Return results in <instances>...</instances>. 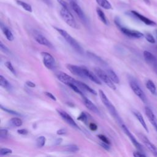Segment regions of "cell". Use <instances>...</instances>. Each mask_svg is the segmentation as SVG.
Masks as SVG:
<instances>
[{
  "instance_id": "1",
  "label": "cell",
  "mask_w": 157,
  "mask_h": 157,
  "mask_svg": "<svg viewBox=\"0 0 157 157\" xmlns=\"http://www.w3.org/2000/svg\"><path fill=\"white\" fill-rule=\"evenodd\" d=\"M99 95L101 98V101L104 104V105L105 106V107L107 109V110L109 111L110 114L113 117V118L115 119V120L121 125L123 124V121L119 116L117 110L115 109L114 105L112 104V102L110 101V100L108 99L107 96L105 94L103 91L99 90Z\"/></svg>"
},
{
  "instance_id": "2",
  "label": "cell",
  "mask_w": 157,
  "mask_h": 157,
  "mask_svg": "<svg viewBox=\"0 0 157 157\" xmlns=\"http://www.w3.org/2000/svg\"><path fill=\"white\" fill-rule=\"evenodd\" d=\"M55 29L60 34V35L65 39V40L78 53L82 54L83 52V48H82V47L80 45V44H78V42L74 38L72 37L66 31L57 28V27H55Z\"/></svg>"
},
{
  "instance_id": "3",
  "label": "cell",
  "mask_w": 157,
  "mask_h": 157,
  "mask_svg": "<svg viewBox=\"0 0 157 157\" xmlns=\"http://www.w3.org/2000/svg\"><path fill=\"white\" fill-rule=\"evenodd\" d=\"M59 14L67 25L72 28L78 29V25L68 7H61L59 10Z\"/></svg>"
},
{
  "instance_id": "4",
  "label": "cell",
  "mask_w": 157,
  "mask_h": 157,
  "mask_svg": "<svg viewBox=\"0 0 157 157\" xmlns=\"http://www.w3.org/2000/svg\"><path fill=\"white\" fill-rule=\"evenodd\" d=\"M115 23L116 24V25L117 26V27H118V28L120 29V30L126 36L129 37H132V38H137V39H139L142 37L144 34L143 33H142L140 31H136V30H133V29H128L127 28H125L124 26H123L118 18H116L115 19Z\"/></svg>"
},
{
  "instance_id": "5",
  "label": "cell",
  "mask_w": 157,
  "mask_h": 157,
  "mask_svg": "<svg viewBox=\"0 0 157 157\" xmlns=\"http://www.w3.org/2000/svg\"><path fill=\"white\" fill-rule=\"evenodd\" d=\"M94 70L96 74L98 75V77L99 78V79L101 80H102L103 82H104L111 89L116 90L115 85L112 81V80L110 78V77L108 75L107 72H105V71H104L102 69H101L99 67H95L94 69Z\"/></svg>"
},
{
  "instance_id": "6",
  "label": "cell",
  "mask_w": 157,
  "mask_h": 157,
  "mask_svg": "<svg viewBox=\"0 0 157 157\" xmlns=\"http://www.w3.org/2000/svg\"><path fill=\"white\" fill-rule=\"evenodd\" d=\"M129 86L131 88L133 92L135 93V94L139 97V98L140 99V100L144 102H147V97L145 94L143 90L141 89V88L139 86L138 83L134 80H131L129 81Z\"/></svg>"
},
{
  "instance_id": "7",
  "label": "cell",
  "mask_w": 157,
  "mask_h": 157,
  "mask_svg": "<svg viewBox=\"0 0 157 157\" xmlns=\"http://www.w3.org/2000/svg\"><path fill=\"white\" fill-rule=\"evenodd\" d=\"M42 61L44 66L48 69H53L56 67V63L54 58L48 52H41Z\"/></svg>"
},
{
  "instance_id": "8",
  "label": "cell",
  "mask_w": 157,
  "mask_h": 157,
  "mask_svg": "<svg viewBox=\"0 0 157 157\" xmlns=\"http://www.w3.org/2000/svg\"><path fill=\"white\" fill-rule=\"evenodd\" d=\"M137 136L142 141V142L145 145L147 148L155 156L157 157V148L155 145H153L150 140L146 136L143 134L142 133L139 132L137 133Z\"/></svg>"
},
{
  "instance_id": "9",
  "label": "cell",
  "mask_w": 157,
  "mask_h": 157,
  "mask_svg": "<svg viewBox=\"0 0 157 157\" xmlns=\"http://www.w3.org/2000/svg\"><path fill=\"white\" fill-rule=\"evenodd\" d=\"M144 58L145 61L150 65L155 70V71L157 73V59L150 52L144 51L143 53Z\"/></svg>"
},
{
  "instance_id": "10",
  "label": "cell",
  "mask_w": 157,
  "mask_h": 157,
  "mask_svg": "<svg viewBox=\"0 0 157 157\" xmlns=\"http://www.w3.org/2000/svg\"><path fill=\"white\" fill-rule=\"evenodd\" d=\"M69 6L72 10L77 14V15L82 21H83V22H85L86 21V18L83 11L82 10L80 6L77 3L76 1H72L69 2Z\"/></svg>"
},
{
  "instance_id": "11",
  "label": "cell",
  "mask_w": 157,
  "mask_h": 157,
  "mask_svg": "<svg viewBox=\"0 0 157 157\" xmlns=\"http://www.w3.org/2000/svg\"><path fill=\"white\" fill-rule=\"evenodd\" d=\"M56 76L57 78L61 81L62 83H64L65 85H68L70 83H75L76 84V80H75L73 77L70 76L69 75L67 74L65 72L59 71L56 73Z\"/></svg>"
},
{
  "instance_id": "12",
  "label": "cell",
  "mask_w": 157,
  "mask_h": 157,
  "mask_svg": "<svg viewBox=\"0 0 157 157\" xmlns=\"http://www.w3.org/2000/svg\"><path fill=\"white\" fill-rule=\"evenodd\" d=\"M121 128L123 129V131H124V132L128 136V137L129 138V139L131 140V141L132 142V143L133 144V145L135 146V147L139 151H143V148L142 145L138 142V141L136 140V139L134 137V136L131 134V132L129 131V130L128 129V128H127V126L124 124L123 123L121 125Z\"/></svg>"
},
{
  "instance_id": "13",
  "label": "cell",
  "mask_w": 157,
  "mask_h": 157,
  "mask_svg": "<svg viewBox=\"0 0 157 157\" xmlns=\"http://www.w3.org/2000/svg\"><path fill=\"white\" fill-rule=\"evenodd\" d=\"M57 112L58 114L61 116V117L71 126L74 128H79L77 124L75 123V121L74 120V119L65 111L61 110V109H56Z\"/></svg>"
},
{
  "instance_id": "14",
  "label": "cell",
  "mask_w": 157,
  "mask_h": 157,
  "mask_svg": "<svg viewBox=\"0 0 157 157\" xmlns=\"http://www.w3.org/2000/svg\"><path fill=\"white\" fill-rule=\"evenodd\" d=\"M66 67L68 69V70L74 75L82 78H86L84 74L83 67H80L76 65L71 64H67L66 65Z\"/></svg>"
},
{
  "instance_id": "15",
  "label": "cell",
  "mask_w": 157,
  "mask_h": 157,
  "mask_svg": "<svg viewBox=\"0 0 157 157\" xmlns=\"http://www.w3.org/2000/svg\"><path fill=\"white\" fill-rule=\"evenodd\" d=\"M34 37L37 43H39V44L45 45L50 48H53V46L52 44V43L42 34H41L39 33H35L34 34Z\"/></svg>"
},
{
  "instance_id": "16",
  "label": "cell",
  "mask_w": 157,
  "mask_h": 157,
  "mask_svg": "<svg viewBox=\"0 0 157 157\" xmlns=\"http://www.w3.org/2000/svg\"><path fill=\"white\" fill-rule=\"evenodd\" d=\"M145 112L148 120L157 132V118L153 111L148 107H145Z\"/></svg>"
},
{
  "instance_id": "17",
  "label": "cell",
  "mask_w": 157,
  "mask_h": 157,
  "mask_svg": "<svg viewBox=\"0 0 157 157\" xmlns=\"http://www.w3.org/2000/svg\"><path fill=\"white\" fill-rule=\"evenodd\" d=\"M131 13L137 18H138L139 20H140L141 21H142L144 23H145V25H148V26H156L157 25L156 23L152 21L151 20L148 18L147 17L142 15V14L139 13V12H136V11H134V10H132L131 11Z\"/></svg>"
},
{
  "instance_id": "18",
  "label": "cell",
  "mask_w": 157,
  "mask_h": 157,
  "mask_svg": "<svg viewBox=\"0 0 157 157\" xmlns=\"http://www.w3.org/2000/svg\"><path fill=\"white\" fill-rule=\"evenodd\" d=\"M83 98V104L85 105V107L89 109L90 111L93 112V113L97 114V115H100V112L99 110V109H98V107L96 106L95 104H94L89 99H88L86 97H85V96H82Z\"/></svg>"
},
{
  "instance_id": "19",
  "label": "cell",
  "mask_w": 157,
  "mask_h": 157,
  "mask_svg": "<svg viewBox=\"0 0 157 157\" xmlns=\"http://www.w3.org/2000/svg\"><path fill=\"white\" fill-rule=\"evenodd\" d=\"M83 69L86 78H88L90 80H91L92 82H94L96 84L101 85V81L96 74H94V73H93L91 71H90V70H88L87 68L85 67H83Z\"/></svg>"
},
{
  "instance_id": "20",
  "label": "cell",
  "mask_w": 157,
  "mask_h": 157,
  "mask_svg": "<svg viewBox=\"0 0 157 157\" xmlns=\"http://www.w3.org/2000/svg\"><path fill=\"white\" fill-rule=\"evenodd\" d=\"M132 113L134 114V115L136 117V118L138 120V121H139V123L141 124V125L142 126V127L144 128V129L147 132H148V127H147V125L144 120V118L142 116V115L137 110H134L132 111Z\"/></svg>"
},
{
  "instance_id": "21",
  "label": "cell",
  "mask_w": 157,
  "mask_h": 157,
  "mask_svg": "<svg viewBox=\"0 0 157 157\" xmlns=\"http://www.w3.org/2000/svg\"><path fill=\"white\" fill-rule=\"evenodd\" d=\"M0 26H1V30L2 31L6 37L7 39L9 41H12L14 39V37H13V35L12 33L11 32V31L6 26H5L2 22H1Z\"/></svg>"
},
{
  "instance_id": "22",
  "label": "cell",
  "mask_w": 157,
  "mask_h": 157,
  "mask_svg": "<svg viewBox=\"0 0 157 157\" xmlns=\"http://www.w3.org/2000/svg\"><path fill=\"white\" fill-rule=\"evenodd\" d=\"M96 13H97V15H98L99 20L104 24H105V25H107L109 24V21H108V20H107L104 12L102 11V10L99 7H97L96 8Z\"/></svg>"
},
{
  "instance_id": "23",
  "label": "cell",
  "mask_w": 157,
  "mask_h": 157,
  "mask_svg": "<svg viewBox=\"0 0 157 157\" xmlns=\"http://www.w3.org/2000/svg\"><path fill=\"white\" fill-rule=\"evenodd\" d=\"M76 85H77L80 88H82L83 90H84L86 91H88L89 93H90L91 94H93L95 95L97 94L96 92L93 88H91V87H90L88 85H87L86 84H85L83 82H82L78 80H76Z\"/></svg>"
},
{
  "instance_id": "24",
  "label": "cell",
  "mask_w": 157,
  "mask_h": 157,
  "mask_svg": "<svg viewBox=\"0 0 157 157\" xmlns=\"http://www.w3.org/2000/svg\"><path fill=\"white\" fill-rule=\"evenodd\" d=\"M106 72L107 73V74L109 76L110 78L112 80V81L114 83L118 84L120 83V79H119L118 77L117 76L116 73L113 70H112L110 69H107L106 71Z\"/></svg>"
},
{
  "instance_id": "25",
  "label": "cell",
  "mask_w": 157,
  "mask_h": 157,
  "mask_svg": "<svg viewBox=\"0 0 157 157\" xmlns=\"http://www.w3.org/2000/svg\"><path fill=\"white\" fill-rule=\"evenodd\" d=\"M95 1L100 7H101L104 9L109 10L112 9V5L108 0H95Z\"/></svg>"
},
{
  "instance_id": "26",
  "label": "cell",
  "mask_w": 157,
  "mask_h": 157,
  "mask_svg": "<svg viewBox=\"0 0 157 157\" xmlns=\"http://www.w3.org/2000/svg\"><path fill=\"white\" fill-rule=\"evenodd\" d=\"M0 85L8 90H10L12 89V85H10V83L2 75H0Z\"/></svg>"
},
{
  "instance_id": "27",
  "label": "cell",
  "mask_w": 157,
  "mask_h": 157,
  "mask_svg": "<svg viewBox=\"0 0 157 157\" xmlns=\"http://www.w3.org/2000/svg\"><path fill=\"white\" fill-rule=\"evenodd\" d=\"M146 87L150 91V93L153 94H156V87L153 83V82L151 80H148L146 82Z\"/></svg>"
},
{
  "instance_id": "28",
  "label": "cell",
  "mask_w": 157,
  "mask_h": 157,
  "mask_svg": "<svg viewBox=\"0 0 157 157\" xmlns=\"http://www.w3.org/2000/svg\"><path fill=\"white\" fill-rule=\"evenodd\" d=\"M16 3L18 5H19L20 6H21L25 10H26V11H28L29 12H32V11H33L32 7L28 3H27L26 2H24V1H23L21 0H16Z\"/></svg>"
},
{
  "instance_id": "29",
  "label": "cell",
  "mask_w": 157,
  "mask_h": 157,
  "mask_svg": "<svg viewBox=\"0 0 157 157\" xmlns=\"http://www.w3.org/2000/svg\"><path fill=\"white\" fill-rule=\"evenodd\" d=\"M9 124L13 127H20L22 125L23 121L20 118L15 117V118H11L9 121Z\"/></svg>"
},
{
  "instance_id": "30",
  "label": "cell",
  "mask_w": 157,
  "mask_h": 157,
  "mask_svg": "<svg viewBox=\"0 0 157 157\" xmlns=\"http://www.w3.org/2000/svg\"><path fill=\"white\" fill-rule=\"evenodd\" d=\"M46 139L44 136H39L36 139V145L39 148L42 147L45 144Z\"/></svg>"
},
{
  "instance_id": "31",
  "label": "cell",
  "mask_w": 157,
  "mask_h": 157,
  "mask_svg": "<svg viewBox=\"0 0 157 157\" xmlns=\"http://www.w3.org/2000/svg\"><path fill=\"white\" fill-rule=\"evenodd\" d=\"M67 86H69V87H70L72 90H74L75 92H76L77 93L80 94L82 96H84V94H83V93H82V91L80 90V88H79L80 87H79L77 85H76L75 83H70V84H69Z\"/></svg>"
},
{
  "instance_id": "32",
  "label": "cell",
  "mask_w": 157,
  "mask_h": 157,
  "mask_svg": "<svg viewBox=\"0 0 157 157\" xmlns=\"http://www.w3.org/2000/svg\"><path fill=\"white\" fill-rule=\"evenodd\" d=\"M65 150L67 151H69V152H76L79 150V148L76 145L71 144V145H66L65 147Z\"/></svg>"
},
{
  "instance_id": "33",
  "label": "cell",
  "mask_w": 157,
  "mask_h": 157,
  "mask_svg": "<svg viewBox=\"0 0 157 157\" xmlns=\"http://www.w3.org/2000/svg\"><path fill=\"white\" fill-rule=\"evenodd\" d=\"M144 36H145V38L146 39V40L151 43V44H155V37H153V36L149 33H146L145 34H144Z\"/></svg>"
},
{
  "instance_id": "34",
  "label": "cell",
  "mask_w": 157,
  "mask_h": 157,
  "mask_svg": "<svg viewBox=\"0 0 157 157\" xmlns=\"http://www.w3.org/2000/svg\"><path fill=\"white\" fill-rule=\"evenodd\" d=\"M1 109L2 110H3L4 111H5V112L9 113H10V114H12V115H18V116L20 115V113H18L17 112L14 111V110H11V109H8V108H6V107H3L2 105H1Z\"/></svg>"
},
{
  "instance_id": "35",
  "label": "cell",
  "mask_w": 157,
  "mask_h": 157,
  "mask_svg": "<svg viewBox=\"0 0 157 157\" xmlns=\"http://www.w3.org/2000/svg\"><path fill=\"white\" fill-rule=\"evenodd\" d=\"M12 153V150L10 148H1L0 149V155L1 156H4V155H7L9 154H10Z\"/></svg>"
},
{
  "instance_id": "36",
  "label": "cell",
  "mask_w": 157,
  "mask_h": 157,
  "mask_svg": "<svg viewBox=\"0 0 157 157\" xmlns=\"http://www.w3.org/2000/svg\"><path fill=\"white\" fill-rule=\"evenodd\" d=\"M5 65H6V66L7 67V68L12 74H13L14 75L16 74V71H15V69H14L13 65L12 64L11 62H10V61H6V62L5 63Z\"/></svg>"
},
{
  "instance_id": "37",
  "label": "cell",
  "mask_w": 157,
  "mask_h": 157,
  "mask_svg": "<svg viewBox=\"0 0 157 157\" xmlns=\"http://www.w3.org/2000/svg\"><path fill=\"white\" fill-rule=\"evenodd\" d=\"M87 119H88L87 115H86V114L85 112H82V113L80 114V115L78 117V118H77V120H78L81 121H82V122H83V123H86Z\"/></svg>"
},
{
  "instance_id": "38",
  "label": "cell",
  "mask_w": 157,
  "mask_h": 157,
  "mask_svg": "<svg viewBox=\"0 0 157 157\" xmlns=\"http://www.w3.org/2000/svg\"><path fill=\"white\" fill-rule=\"evenodd\" d=\"M0 48H1V50L2 52H3L4 53H5L6 54L10 53V52L9 49L1 41L0 42Z\"/></svg>"
},
{
  "instance_id": "39",
  "label": "cell",
  "mask_w": 157,
  "mask_h": 157,
  "mask_svg": "<svg viewBox=\"0 0 157 157\" xmlns=\"http://www.w3.org/2000/svg\"><path fill=\"white\" fill-rule=\"evenodd\" d=\"M8 134V131L7 129H1L0 130V138L1 139H5Z\"/></svg>"
},
{
  "instance_id": "40",
  "label": "cell",
  "mask_w": 157,
  "mask_h": 157,
  "mask_svg": "<svg viewBox=\"0 0 157 157\" xmlns=\"http://www.w3.org/2000/svg\"><path fill=\"white\" fill-rule=\"evenodd\" d=\"M98 137L99 138V139H100L102 142H105V143L108 144H110V142L109 139L106 136H105L104 135H103V134H99V135L98 136Z\"/></svg>"
},
{
  "instance_id": "41",
  "label": "cell",
  "mask_w": 157,
  "mask_h": 157,
  "mask_svg": "<svg viewBox=\"0 0 157 157\" xmlns=\"http://www.w3.org/2000/svg\"><path fill=\"white\" fill-rule=\"evenodd\" d=\"M133 156L136 157H145L146 156V155L143 153V151H134L133 153Z\"/></svg>"
},
{
  "instance_id": "42",
  "label": "cell",
  "mask_w": 157,
  "mask_h": 157,
  "mask_svg": "<svg viewBox=\"0 0 157 157\" xmlns=\"http://www.w3.org/2000/svg\"><path fill=\"white\" fill-rule=\"evenodd\" d=\"M44 93H45V94L48 98H50L51 99H52V100H53V101H56V97H55L52 93H50V92H45Z\"/></svg>"
},
{
  "instance_id": "43",
  "label": "cell",
  "mask_w": 157,
  "mask_h": 157,
  "mask_svg": "<svg viewBox=\"0 0 157 157\" xmlns=\"http://www.w3.org/2000/svg\"><path fill=\"white\" fill-rule=\"evenodd\" d=\"M100 145L101 146L104 148V149H105L106 150H110V146H109V144H106L105 142H103L101 141V142H100Z\"/></svg>"
},
{
  "instance_id": "44",
  "label": "cell",
  "mask_w": 157,
  "mask_h": 157,
  "mask_svg": "<svg viewBox=\"0 0 157 157\" xmlns=\"http://www.w3.org/2000/svg\"><path fill=\"white\" fill-rule=\"evenodd\" d=\"M17 132L21 135H26L28 134V131L26 129H20L17 130Z\"/></svg>"
},
{
  "instance_id": "45",
  "label": "cell",
  "mask_w": 157,
  "mask_h": 157,
  "mask_svg": "<svg viewBox=\"0 0 157 157\" xmlns=\"http://www.w3.org/2000/svg\"><path fill=\"white\" fill-rule=\"evenodd\" d=\"M66 132H67V131L64 128H61L56 131V134L58 135H63V134H65Z\"/></svg>"
},
{
  "instance_id": "46",
  "label": "cell",
  "mask_w": 157,
  "mask_h": 157,
  "mask_svg": "<svg viewBox=\"0 0 157 157\" xmlns=\"http://www.w3.org/2000/svg\"><path fill=\"white\" fill-rule=\"evenodd\" d=\"M89 127H90V129L92 130V131H96L98 129L97 125L95 123H90V125H89Z\"/></svg>"
},
{
  "instance_id": "47",
  "label": "cell",
  "mask_w": 157,
  "mask_h": 157,
  "mask_svg": "<svg viewBox=\"0 0 157 157\" xmlns=\"http://www.w3.org/2000/svg\"><path fill=\"white\" fill-rule=\"evenodd\" d=\"M26 85L28 86V87H30V88H34L36 86V85L34 83H33V82L31 81H27L26 82Z\"/></svg>"
},
{
  "instance_id": "48",
  "label": "cell",
  "mask_w": 157,
  "mask_h": 157,
  "mask_svg": "<svg viewBox=\"0 0 157 157\" xmlns=\"http://www.w3.org/2000/svg\"><path fill=\"white\" fill-rule=\"evenodd\" d=\"M40 1H42L44 3H45L48 6H52V1L50 0H40Z\"/></svg>"
},
{
  "instance_id": "49",
  "label": "cell",
  "mask_w": 157,
  "mask_h": 157,
  "mask_svg": "<svg viewBox=\"0 0 157 157\" xmlns=\"http://www.w3.org/2000/svg\"><path fill=\"white\" fill-rule=\"evenodd\" d=\"M61 140H61V139H58V140H57V141H56V144H60V143H61Z\"/></svg>"
},
{
  "instance_id": "50",
  "label": "cell",
  "mask_w": 157,
  "mask_h": 157,
  "mask_svg": "<svg viewBox=\"0 0 157 157\" xmlns=\"http://www.w3.org/2000/svg\"><path fill=\"white\" fill-rule=\"evenodd\" d=\"M146 4H150V0H143Z\"/></svg>"
},
{
  "instance_id": "51",
  "label": "cell",
  "mask_w": 157,
  "mask_h": 157,
  "mask_svg": "<svg viewBox=\"0 0 157 157\" xmlns=\"http://www.w3.org/2000/svg\"><path fill=\"white\" fill-rule=\"evenodd\" d=\"M155 35H156V37H157V29H156L155 31Z\"/></svg>"
},
{
  "instance_id": "52",
  "label": "cell",
  "mask_w": 157,
  "mask_h": 157,
  "mask_svg": "<svg viewBox=\"0 0 157 157\" xmlns=\"http://www.w3.org/2000/svg\"><path fill=\"white\" fill-rule=\"evenodd\" d=\"M67 1H68L69 2H71V1H75V0H67Z\"/></svg>"
}]
</instances>
